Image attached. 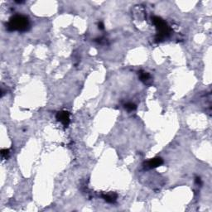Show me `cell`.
Wrapping results in <instances>:
<instances>
[{
  "label": "cell",
  "mask_w": 212,
  "mask_h": 212,
  "mask_svg": "<svg viewBox=\"0 0 212 212\" xmlns=\"http://www.w3.org/2000/svg\"><path fill=\"white\" fill-rule=\"evenodd\" d=\"M29 28V20L23 15H14L9 19L7 24V28L10 32L18 31L25 32Z\"/></svg>",
  "instance_id": "6da1fadb"
},
{
  "label": "cell",
  "mask_w": 212,
  "mask_h": 212,
  "mask_svg": "<svg viewBox=\"0 0 212 212\" xmlns=\"http://www.w3.org/2000/svg\"><path fill=\"white\" fill-rule=\"evenodd\" d=\"M152 22L155 25L157 31H158V37L157 40H162L165 37H167L169 34V28L167 24V22L162 20L159 17H153L152 18Z\"/></svg>",
  "instance_id": "7a4b0ae2"
},
{
  "label": "cell",
  "mask_w": 212,
  "mask_h": 212,
  "mask_svg": "<svg viewBox=\"0 0 212 212\" xmlns=\"http://www.w3.org/2000/svg\"><path fill=\"white\" fill-rule=\"evenodd\" d=\"M56 119L65 126L67 127L70 123V114L67 111H60L56 114Z\"/></svg>",
  "instance_id": "3957f363"
},
{
  "label": "cell",
  "mask_w": 212,
  "mask_h": 212,
  "mask_svg": "<svg viewBox=\"0 0 212 212\" xmlns=\"http://www.w3.org/2000/svg\"><path fill=\"white\" fill-rule=\"evenodd\" d=\"M163 163V160L161 158H152L149 161L145 163V167L147 168H156L158 167H160Z\"/></svg>",
  "instance_id": "277c9868"
},
{
  "label": "cell",
  "mask_w": 212,
  "mask_h": 212,
  "mask_svg": "<svg viewBox=\"0 0 212 212\" xmlns=\"http://www.w3.org/2000/svg\"><path fill=\"white\" fill-rule=\"evenodd\" d=\"M103 198L105 201L109 202V203H113L116 201V198H117V195L116 194H114V193H109V194H104L103 196Z\"/></svg>",
  "instance_id": "5b68a950"
},
{
  "label": "cell",
  "mask_w": 212,
  "mask_h": 212,
  "mask_svg": "<svg viewBox=\"0 0 212 212\" xmlns=\"http://www.w3.org/2000/svg\"><path fill=\"white\" fill-rule=\"evenodd\" d=\"M139 78H140V81L146 83L147 81L150 80V75L148 73H147V72L140 71V73H139Z\"/></svg>",
  "instance_id": "8992f818"
},
{
  "label": "cell",
  "mask_w": 212,
  "mask_h": 212,
  "mask_svg": "<svg viewBox=\"0 0 212 212\" xmlns=\"http://www.w3.org/2000/svg\"><path fill=\"white\" fill-rule=\"evenodd\" d=\"M124 107H125V109H126L127 110H129V111H133V110H136V108H137L136 104H133V103H127V104L124 105Z\"/></svg>",
  "instance_id": "52a82bcc"
},
{
  "label": "cell",
  "mask_w": 212,
  "mask_h": 212,
  "mask_svg": "<svg viewBox=\"0 0 212 212\" xmlns=\"http://www.w3.org/2000/svg\"><path fill=\"white\" fill-rule=\"evenodd\" d=\"M1 155H2V158H4V159H7L9 155V149H3L1 151Z\"/></svg>",
  "instance_id": "ba28073f"
},
{
  "label": "cell",
  "mask_w": 212,
  "mask_h": 212,
  "mask_svg": "<svg viewBox=\"0 0 212 212\" xmlns=\"http://www.w3.org/2000/svg\"><path fill=\"white\" fill-rule=\"evenodd\" d=\"M196 182L197 184L201 185V178H200V177H196Z\"/></svg>",
  "instance_id": "9c48e42d"
},
{
  "label": "cell",
  "mask_w": 212,
  "mask_h": 212,
  "mask_svg": "<svg viewBox=\"0 0 212 212\" xmlns=\"http://www.w3.org/2000/svg\"><path fill=\"white\" fill-rule=\"evenodd\" d=\"M98 28H99V29H104V24L102 23V22H99V24H98Z\"/></svg>",
  "instance_id": "30bf717a"
}]
</instances>
